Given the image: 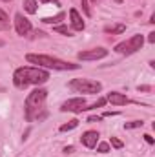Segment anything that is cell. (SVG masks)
<instances>
[{"label": "cell", "mask_w": 155, "mask_h": 157, "mask_svg": "<svg viewBox=\"0 0 155 157\" xmlns=\"http://www.w3.org/2000/svg\"><path fill=\"white\" fill-rule=\"evenodd\" d=\"M97 152H100V154H108V152H110V144H108V143H99Z\"/></svg>", "instance_id": "d6986e66"}, {"label": "cell", "mask_w": 155, "mask_h": 157, "mask_svg": "<svg viewBox=\"0 0 155 157\" xmlns=\"http://www.w3.org/2000/svg\"><path fill=\"white\" fill-rule=\"evenodd\" d=\"M15 29H17V33L18 35H28L29 31H31V22L24 17V15H20V13H17L15 15Z\"/></svg>", "instance_id": "ba28073f"}, {"label": "cell", "mask_w": 155, "mask_h": 157, "mask_svg": "<svg viewBox=\"0 0 155 157\" xmlns=\"http://www.w3.org/2000/svg\"><path fill=\"white\" fill-rule=\"evenodd\" d=\"M82 2V11H84V15L86 17H89L91 15V9H89V0H80Z\"/></svg>", "instance_id": "ffe728a7"}, {"label": "cell", "mask_w": 155, "mask_h": 157, "mask_svg": "<svg viewBox=\"0 0 155 157\" xmlns=\"http://www.w3.org/2000/svg\"><path fill=\"white\" fill-rule=\"evenodd\" d=\"M4 2H9V0H4Z\"/></svg>", "instance_id": "1f68e13d"}, {"label": "cell", "mask_w": 155, "mask_h": 157, "mask_svg": "<svg viewBox=\"0 0 155 157\" xmlns=\"http://www.w3.org/2000/svg\"><path fill=\"white\" fill-rule=\"evenodd\" d=\"M106 102H108L106 99H99V101H97V102H95V104H93L91 108H102V106H104ZM91 108H88V110H91Z\"/></svg>", "instance_id": "7402d4cb"}, {"label": "cell", "mask_w": 155, "mask_h": 157, "mask_svg": "<svg viewBox=\"0 0 155 157\" xmlns=\"http://www.w3.org/2000/svg\"><path fill=\"white\" fill-rule=\"evenodd\" d=\"M70 88L77 93H99L102 90V84L91 78H73L70 82Z\"/></svg>", "instance_id": "277c9868"}, {"label": "cell", "mask_w": 155, "mask_h": 157, "mask_svg": "<svg viewBox=\"0 0 155 157\" xmlns=\"http://www.w3.org/2000/svg\"><path fill=\"white\" fill-rule=\"evenodd\" d=\"M49 78V73L40 70V68H29V66H24V68H18L15 73H13V82L18 90H26L28 86H39L44 84L46 80Z\"/></svg>", "instance_id": "6da1fadb"}, {"label": "cell", "mask_w": 155, "mask_h": 157, "mask_svg": "<svg viewBox=\"0 0 155 157\" xmlns=\"http://www.w3.org/2000/svg\"><path fill=\"white\" fill-rule=\"evenodd\" d=\"M91 2H97V0H91Z\"/></svg>", "instance_id": "f546056e"}, {"label": "cell", "mask_w": 155, "mask_h": 157, "mask_svg": "<svg viewBox=\"0 0 155 157\" xmlns=\"http://www.w3.org/2000/svg\"><path fill=\"white\" fill-rule=\"evenodd\" d=\"M86 99L84 97H75V99H68L62 106H60V112H73V113H80L86 110Z\"/></svg>", "instance_id": "8992f818"}, {"label": "cell", "mask_w": 155, "mask_h": 157, "mask_svg": "<svg viewBox=\"0 0 155 157\" xmlns=\"http://www.w3.org/2000/svg\"><path fill=\"white\" fill-rule=\"evenodd\" d=\"M148 42H150V44L155 42V33H150V35H148Z\"/></svg>", "instance_id": "484cf974"}, {"label": "cell", "mask_w": 155, "mask_h": 157, "mask_svg": "<svg viewBox=\"0 0 155 157\" xmlns=\"http://www.w3.org/2000/svg\"><path fill=\"white\" fill-rule=\"evenodd\" d=\"M46 97H47V91H46L44 88L33 90V91L26 97L24 112H26V119H28V121L39 119V112L42 110V106H44V102H46Z\"/></svg>", "instance_id": "7a4b0ae2"}, {"label": "cell", "mask_w": 155, "mask_h": 157, "mask_svg": "<svg viewBox=\"0 0 155 157\" xmlns=\"http://www.w3.org/2000/svg\"><path fill=\"white\" fill-rule=\"evenodd\" d=\"M0 46H2V40H0Z\"/></svg>", "instance_id": "4dcf8cb0"}, {"label": "cell", "mask_w": 155, "mask_h": 157, "mask_svg": "<svg viewBox=\"0 0 155 157\" xmlns=\"http://www.w3.org/2000/svg\"><path fill=\"white\" fill-rule=\"evenodd\" d=\"M70 18H71V26H73V29L82 31V29L86 28V24H84V20H82V17L78 15L77 9H70Z\"/></svg>", "instance_id": "8fae6325"}, {"label": "cell", "mask_w": 155, "mask_h": 157, "mask_svg": "<svg viewBox=\"0 0 155 157\" xmlns=\"http://www.w3.org/2000/svg\"><path fill=\"white\" fill-rule=\"evenodd\" d=\"M142 124H144L142 121H131V122H126L124 128H126V130H131V128H141Z\"/></svg>", "instance_id": "ac0fdd59"}, {"label": "cell", "mask_w": 155, "mask_h": 157, "mask_svg": "<svg viewBox=\"0 0 155 157\" xmlns=\"http://www.w3.org/2000/svg\"><path fill=\"white\" fill-rule=\"evenodd\" d=\"M53 31H55V33H62V35H66V37H73V31H71L68 26H55Z\"/></svg>", "instance_id": "9a60e30c"}, {"label": "cell", "mask_w": 155, "mask_h": 157, "mask_svg": "<svg viewBox=\"0 0 155 157\" xmlns=\"http://www.w3.org/2000/svg\"><path fill=\"white\" fill-rule=\"evenodd\" d=\"M39 2H42V4H46V2H49V0H39Z\"/></svg>", "instance_id": "83f0119b"}, {"label": "cell", "mask_w": 155, "mask_h": 157, "mask_svg": "<svg viewBox=\"0 0 155 157\" xmlns=\"http://www.w3.org/2000/svg\"><path fill=\"white\" fill-rule=\"evenodd\" d=\"M64 152H66V154H73V146H66Z\"/></svg>", "instance_id": "4316f807"}, {"label": "cell", "mask_w": 155, "mask_h": 157, "mask_svg": "<svg viewBox=\"0 0 155 157\" xmlns=\"http://www.w3.org/2000/svg\"><path fill=\"white\" fill-rule=\"evenodd\" d=\"M126 31V24H112L104 28V33H112V35H120Z\"/></svg>", "instance_id": "7c38bea8"}, {"label": "cell", "mask_w": 155, "mask_h": 157, "mask_svg": "<svg viewBox=\"0 0 155 157\" xmlns=\"http://www.w3.org/2000/svg\"><path fill=\"white\" fill-rule=\"evenodd\" d=\"M64 17H66V13H62V11H60V13H59V15H55V17H46L42 22H44V24H59L60 20H64Z\"/></svg>", "instance_id": "4fadbf2b"}, {"label": "cell", "mask_w": 155, "mask_h": 157, "mask_svg": "<svg viewBox=\"0 0 155 157\" xmlns=\"http://www.w3.org/2000/svg\"><path fill=\"white\" fill-rule=\"evenodd\" d=\"M26 60L31 62V64H39V66H44V68H49V70H77L78 68V64L66 62V60H60V59H55V57H49V55L28 53Z\"/></svg>", "instance_id": "3957f363"}, {"label": "cell", "mask_w": 155, "mask_h": 157, "mask_svg": "<svg viewBox=\"0 0 155 157\" xmlns=\"http://www.w3.org/2000/svg\"><path fill=\"white\" fill-rule=\"evenodd\" d=\"M139 91H152V86H139Z\"/></svg>", "instance_id": "d4e9b609"}, {"label": "cell", "mask_w": 155, "mask_h": 157, "mask_svg": "<svg viewBox=\"0 0 155 157\" xmlns=\"http://www.w3.org/2000/svg\"><path fill=\"white\" fill-rule=\"evenodd\" d=\"M9 28V17L6 15V11L0 9V29H7Z\"/></svg>", "instance_id": "2e32d148"}, {"label": "cell", "mask_w": 155, "mask_h": 157, "mask_svg": "<svg viewBox=\"0 0 155 157\" xmlns=\"http://www.w3.org/2000/svg\"><path fill=\"white\" fill-rule=\"evenodd\" d=\"M99 121H100V117H99V115H91V117L88 119V122H99Z\"/></svg>", "instance_id": "cb8c5ba5"}, {"label": "cell", "mask_w": 155, "mask_h": 157, "mask_svg": "<svg viewBox=\"0 0 155 157\" xmlns=\"http://www.w3.org/2000/svg\"><path fill=\"white\" fill-rule=\"evenodd\" d=\"M144 141H146L148 144H153V137H152V135H148V133L144 135Z\"/></svg>", "instance_id": "603a6c76"}, {"label": "cell", "mask_w": 155, "mask_h": 157, "mask_svg": "<svg viewBox=\"0 0 155 157\" xmlns=\"http://www.w3.org/2000/svg\"><path fill=\"white\" fill-rule=\"evenodd\" d=\"M112 146H113V148H117V150H120L124 144H122V141H120V139H117V137H112Z\"/></svg>", "instance_id": "44dd1931"}, {"label": "cell", "mask_w": 155, "mask_h": 157, "mask_svg": "<svg viewBox=\"0 0 155 157\" xmlns=\"http://www.w3.org/2000/svg\"><path fill=\"white\" fill-rule=\"evenodd\" d=\"M106 101H108V102H112L113 106H124V104H128V102H130V99H128L124 93H119V91H112V93H108Z\"/></svg>", "instance_id": "30bf717a"}, {"label": "cell", "mask_w": 155, "mask_h": 157, "mask_svg": "<svg viewBox=\"0 0 155 157\" xmlns=\"http://www.w3.org/2000/svg\"><path fill=\"white\" fill-rule=\"evenodd\" d=\"M106 55H108V49H104V48H93V49H86V51L77 53L80 60H99V59H104Z\"/></svg>", "instance_id": "52a82bcc"}, {"label": "cell", "mask_w": 155, "mask_h": 157, "mask_svg": "<svg viewBox=\"0 0 155 157\" xmlns=\"http://www.w3.org/2000/svg\"><path fill=\"white\" fill-rule=\"evenodd\" d=\"M77 126H78V121H77V119H73V121H70V122L62 124L59 130H60V132H70V130H73V128H77Z\"/></svg>", "instance_id": "e0dca14e"}, {"label": "cell", "mask_w": 155, "mask_h": 157, "mask_svg": "<svg viewBox=\"0 0 155 157\" xmlns=\"http://www.w3.org/2000/svg\"><path fill=\"white\" fill-rule=\"evenodd\" d=\"M80 143H82L86 148H95V146H97V143H99V133H97V132H93V130H89V132L82 133Z\"/></svg>", "instance_id": "9c48e42d"}, {"label": "cell", "mask_w": 155, "mask_h": 157, "mask_svg": "<svg viewBox=\"0 0 155 157\" xmlns=\"http://www.w3.org/2000/svg\"><path fill=\"white\" fill-rule=\"evenodd\" d=\"M115 2H122V0H115Z\"/></svg>", "instance_id": "f1b7e54d"}, {"label": "cell", "mask_w": 155, "mask_h": 157, "mask_svg": "<svg viewBox=\"0 0 155 157\" xmlns=\"http://www.w3.org/2000/svg\"><path fill=\"white\" fill-rule=\"evenodd\" d=\"M24 9H26L29 15L37 13V0H24Z\"/></svg>", "instance_id": "5bb4252c"}, {"label": "cell", "mask_w": 155, "mask_h": 157, "mask_svg": "<svg viewBox=\"0 0 155 157\" xmlns=\"http://www.w3.org/2000/svg\"><path fill=\"white\" fill-rule=\"evenodd\" d=\"M142 44H144V37H142L141 33H137V35H133L131 39H128V40H124V42H120V44H117L115 51L120 53V55H131V53L139 51V49L142 48Z\"/></svg>", "instance_id": "5b68a950"}]
</instances>
